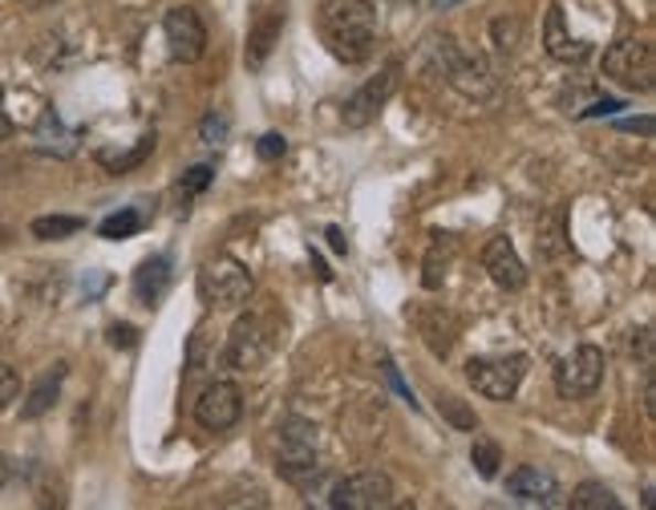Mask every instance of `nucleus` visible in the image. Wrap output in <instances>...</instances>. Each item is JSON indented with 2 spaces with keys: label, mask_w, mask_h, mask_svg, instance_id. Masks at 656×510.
I'll return each instance as SVG.
<instances>
[{
  "label": "nucleus",
  "mask_w": 656,
  "mask_h": 510,
  "mask_svg": "<svg viewBox=\"0 0 656 510\" xmlns=\"http://www.w3.org/2000/svg\"><path fill=\"white\" fill-rule=\"evenodd\" d=\"M321 33L336 62L361 65L377 45V13L369 0H321Z\"/></svg>",
  "instance_id": "1"
},
{
  "label": "nucleus",
  "mask_w": 656,
  "mask_h": 510,
  "mask_svg": "<svg viewBox=\"0 0 656 510\" xmlns=\"http://www.w3.org/2000/svg\"><path fill=\"white\" fill-rule=\"evenodd\" d=\"M284 345V316H276L272 308H256L248 316H239L232 336H227V365L232 369H260L276 349Z\"/></svg>",
  "instance_id": "2"
},
{
  "label": "nucleus",
  "mask_w": 656,
  "mask_h": 510,
  "mask_svg": "<svg viewBox=\"0 0 656 510\" xmlns=\"http://www.w3.org/2000/svg\"><path fill=\"white\" fill-rule=\"evenodd\" d=\"M198 300L207 304L211 312H236L244 308L256 292V280H251L248 263H239L236 256H211L198 268Z\"/></svg>",
  "instance_id": "3"
},
{
  "label": "nucleus",
  "mask_w": 656,
  "mask_h": 510,
  "mask_svg": "<svg viewBox=\"0 0 656 510\" xmlns=\"http://www.w3.org/2000/svg\"><path fill=\"white\" fill-rule=\"evenodd\" d=\"M433 57L442 65V77H447L450 86L459 89L462 98L471 101H491L498 94V82L495 74L483 65V57H474V53L459 50V41L454 37H438L433 41Z\"/></svg>",
  "instance_id": "4"
},
{
  "label": "nucleus",
  "mask_w": 656,
  "mask_h": 510,
  "mask_svg": "<svg viewBox=\"0 0 656 510\" xmlns=\"http://www.w3.org/2000/svg\"><path fill=\"white\" fill-rule=\"evenodd\" d=\"M523 377H527V357L523 352H510V357H474L466 365V381L486 401H510L519 393Z\"/></svg>",
  "instance_id": "5"
},
{
  "label": "nucleus",
  "mask_w": 656,
  "mask_h": 510,
  "mask_svg": "<svg viewBox=\"0 0 656 510\" xmlns=\"http://www.w3.org/2000/svg\"><path fill=\"white\" fill-rule=\"evenodd\" d=\"M276 454H280V474L288 482L309 486V478L321 474L316 466V430L309 422H284L276 430Z\"/></svg>",
  "instance_id": "6"
},
{
  "label": "nucleus",
  "mask_w": 656,
  "mask_h": 510,
  "mask_svg": "<svg viewBox=\"0 0 656 510\" xmlns=\"http://www.w3.org/2000/svg\"><path fill=\"white\" fill-rule=\"evenodd\" d=\"M604 74L620 86L636 89V94H648L656 86V57L648 41H616L612 50L604 53Z\"/></svg>",
  "instance_id": "7"
},
{
  "label": "nucleus",
  "mask_w": 656,
  "mask_h": 510,
  "mask_svg": "<svg viewBox=\"0 0 656 510\" xmlns=\"http://www.w3.org/2000/svg\"><path fill=\"white\" fill-rule=\"evenodd\" d=\"M604 349H595V345H580V349L563 357L556 369V393L568 401H580V398H592L595 389L604 386Z\"/></svg>",
  "instance_id": "8"
},
{
  "label": "nucleus",
  "mask_w": 656,
  "mask_h": 510,
  "mask_svg": "<svg viewBox=\"0 0 656 510\" xmlns=\"http://www.w3.org/2000/svg\"><path fill=\"white\" fill-rule=\"evenodd\" d=\"M397 86H401V62H389L377 77H369L365 86L353 94V98L345 101V110H341V122L348 126V130H365V126L377 118V113L389 106V98L397 94Z\"/></svg>",
  "instance_id": "9"
},
{
  "label": "nucleus",
  "mask_w": 656,
  "mask_h": 510,
  "mask_svg": "<svg viewBox=\"0 0 656 510\" xmlns=\"http://www.w3.org/2000/svg\"><path fill=\"white\" fill-rule=\"evenodd\" d=\"M162 33H166V50H171V62L195 65L203 53H207V25L203 17L191 9V4H174L162 17Z\"/></svg>",
  "instance_id": "10"
},
{
  "label": "nucleus",
  "mask_w": 656,
  "mask_h": 510,
  "mask_svg": "<svg viewBox=\"0 0 656 510\" xmlns=\"http://www.w3.org/2000/svg\"><path fill=\"white\" fill-rule=\"evenodd\" d=\"M329 502L336 510H385L394 502V482L381 470H357L333 486Z\"/></svg>",
  "instance_id": "11"
},
{
  "label": "nucleus",
  "mask_w": 656,
  "mask_h": 510,
  "mask_svg": "<svg viewBox=\"0 0 656 510\" xmlns=\"http://www.w3.org/2000/svg\"><path fill=\"white\" fill-rule=\"evenodd\" d=\"M244 417V393L232 381H211L195 401V422L207 430V434H224L232 425H239Z\"/></svg>",
  "instance_id": "12"
},
{
  "label": "nucleus",
  "mask_w": 656,
  "mask_h": 510,
  "mask_svg": "<svg viewBox=\"0 0 656 510\" xmlns=\"http://www.w3.org/2000/svg\"><path fill=\"white\" fill-rule=\"evenodd\" d=\"M284 21H288V4L284 0H272V4H264L256 21L248 29V45H244V62L248 69H264L268 57L276 53L280 45V33H284Z\"/></svg>",
  "instance_id": "13"
},
{
  "label": "nucleus",
  "mask_w": 656,
  "mask_h": 510,
  "mask_svg": "<svg viewBox=\"0 0 656 510\" xmlns=\"http://www.w3.org/2000/svg\"><path fill=\"white\" fill-rule=\"evenodd\" d=\"M483 268L486 275L495 280V287H503V292H519V287L527 284V263L519 260V251H515V243H510L507 236H495L486 243Z\"/></svg>",
  "instance_id": "14"
},
{
  "label": "nucleus",
  "mask_w": 656,
  "mask_h": 510,
  "mask_svg": "<svg viewBox=\"0 0 656 510\" xmlns=\"http://www.w3.org/2000/svg\"><path fill=\"white\" fill-rule=\"evenodd\" d=\"M507 495L527 502V507H551L559 502V482L539 466H519L507 474Z\"/></svg>",
  "instance_id": "15"
},
{
  "label": "nucleus",
  "mask_w": 656,
  "mask_h": 510,
  "mask_svg": "<svg viewBox=\"0 0 656 510\" xmlns=\"http://www.w3.org/2000/svg\"><path fill=\"white\" fill-rule=\"evenodd\" d=\"M544 50L556 57V62H583L588 57V41H576L563 25V9H559V0L547 4V21H544Z\"/></svg>",
  "instance_id": "16"
},
{
  "label": "nucleus",
  "mask_w": 656,
  "mask_h": 510,
  "mask_svg": "<svg viewBox=\"0 0 656 510\" xmlns=\"http://www.w3.org/2000/svg\"><path fill=\"white\" fill-rule=\"evenodd\" d=\"M166 287H171V256H150V260L138 263V272H135V300L142 304V308L159 304Z\"/></svg>",
  "instance_id": "17"
},
{
  "label": "nucleus",
  "mask_w": 656,
  "mask_h": 510,
  "mask_svg": "<svg viewBox=\"0 0 656 510\" xmlns=\"http://www.w3.org/2000/svg\"><path fill=\"white\" fill-rule=\"evenodd\" d=\"M33 142H37L41 154H53V159H69L77 150V134L74 130H65L62 118L53 110H45L37 118V134H33Z\"/></svg>",
  "instance_id": "18"
},
{
  "label": "nucleus",
  "mask_w": 656,
  "mask_h": 510,
  "mask_svg": "<svg viewBox=\"0 0 656 510\" xmlns=\"http://www.w3.org/2000/svg\"><path fill=\"white\" fill-rule=\"evenodd\" d=\"M62 381H65V361H57L50 373H45L37 386H33L29 401L21 405V417H25V422H37V417H45V413L57 405V398H62Z\"/></svg>",
  "instance_id": "19"
},
{
  "label": "nucleus",
  "mask_w": 656,
  "mask_h": 510,
  "mask_svg": "<svg viewBox=\"0 0 656 510\" xmlns=\"http://www.w3.org/2000/svg\"><path fill=\"white\" fill-rule=\"evenodd\" d=\"M535 251H539L544 260H559V256L568 251V211H563V207H551V211L539 219Z\"/></svg>",
  "instance_id": "20"
},
{
  "label": "nucleus",
  "mask_w": 656,
  "mask_h": 510,
  "mask_svg": "<svg viewBox=\"0 0 656 510\" xmlns=\"http://www.w3.org/2000/svg\"><path fill=\"white\" fill-rule=\"evenodd\" d=\"M450 251H454V239L450 236H433V248L430 256H426V263H421V287H442V280H447V268H450Z\"/></svg>",
  "instance_id": "21"
},
{
  "label": "nucleus",
  "mask_w": 656,
  "mask_h": 510,
  "mask_svg": "<svg viewBox=\"0 0 656 510\" xmlns=\"http://www.w3.org/2000/svg\"><path fill=\"white\" fill-rule=\"evenodd\" d=\"M154 154V134L138 138L135 150H122V154H110V150H101L98 162L106 166V171H114V175H126V171H135V166H142V162Z\"/></svg>",
  "instance_id": "22"
},
{
  "label": "nucleus",
  "mask_w": 656,
  "mask_h": 510,
  "mask_svg": "<svg viewBox=\"0 0 656 510\" xmlns=\"http://www.w3.org/2000/svg\"><path fill=\"white\" fill-rule=\"evenodd\" d=\"M86 227V219H77V215H41V219H33V239H45V243H53V239H69L77 236Z\"/></svg>",
  "instance_id": "23"
},
{
  "label": "nucleus",
  "mask_w": 656,
  "mask_h": 510,
  "mask_svg": "<svg viewBox=\"0 0 656 510\" xmlns=\"http://www.w3.org/2000/svg\"><path fill=\"white\" fill-rule=\"evenodd\" d=\"M571 507L576 510H620V498L604 482H580L571 490Z\"/></svg>",
  "instance_id": "24"
},
{
  "label": "nucleus",
  "mask_w": 656,
  "mask_h": 510,
  "mask_svg": "<svg viewBox=\"0 0 656 510\" xmlns=\"http://www.w3.org/2000/svg\"><path fill=\"white\" fill-rule=\"evenodd\" d=\"M421 336H426L433 357H450V349H454V321L442 316V324H433V312H421Z\"/></svg>",
  "instance_id": "25"
},
{
  "label": "nucleus",
  "mask_w": 656,
  "mask_h": 510,
  "mask_svg": "<svg viewBox=\"0 0 656 510\" xmlns=\"http://www.w3.org/2000/svg\"><path fill=\"white\" fill-rule=\"evenodd\" d=\"M471 462L474 470H478V478H498V466H503V449H498L495 437L478 434L471 442Z\"/></svg>",
  "instance_id": "26"
},
{
  "label": "nucleus",
  "mask_w": 656,
  "mask_h": 510,
  "mask_svg": "<svg viewBox=\"0 0 656 510\" xmlns=\"http://www.w3.org/2000/svg\"><path fill=\"white\" fill-rule=\"evenodd\" d=\"M142 215L135 211V207H122V211H114L110 219H101L98 224V236L101 239H130V236H138L142 231Z\"/></svg>",
  "instance_id": "27"
},
{
  "label": "nucleus",
  "mask_w": 656,
  "mask_h": 510,
  "mask_svg": "<svg viewBox=\"0 0 656 510\" xmlns=\"http://www.w3.org/2000/svg\"><path fill=\"white\" fill-rule=\"evenodd\" d=\"M227 130H232V122H227V113L211 110L203 122H198V142L203 147H219V142H227Z\"/></svg>",
  "instance_id": "28"
},
{
  "label": "nucleus",
  "mask_w": 656,
  "mask_h": 510,
  "mask_svg": "<svg viewBox=\"0 0 656 510\" xmlns=\"http://www.w3.org/2000/svg\"><path fill=\"white\" fill-rule=\"evenodd\" d=\"M211 178H215V166H207V162H203V166H191V171L179 178V195H186V199H191V195H203V191L211 187Z\"/></svg>",
  "instance_id": "29"
},
{
  "label": "nucleus",
  "mask_w": 656,
  "mask_h": 510,
  "mask_svg": "<svg viewBox=\"0 0 656 510\" xmlns=\"http://www.w3.org/2000/svg\"><path fill=\"white\" fill-rule=\"evenodd\" d=\"M17 398H21V373H17L13 365L0 361V410H9Z\"/></svg>",
  "instance_id": "30"
},
{
  "label": "nucleus",
  "mask_w": 656,
  "mask_h": 510,
  "mask_svg": "<svg viewBox=\"0 0 656 510\" xmlns=\"http://www.w3.org/2000/svg\"><path fill=\"white\" fill-rule=\"evenodd\" d=\"M438 410L447 413V417H450L454 425H462V430H474V425H478V417H474L471 410H462V401H459V398H450V393H447L442 401H438Z\"/></svg>",
  "instance_id": "31"
},
{
  "label": "nucleus",
  "mask_w": 656,
  "mask_h": 510,
  "mask_svg": "<svg viewBox=\"0 0 656 510\" xmlns=\"http://www.w3.org/2000/svg\"><path fill=\"white\" fill-rule=\"evenodd\" d=\"M284 150H288V138L284 134H264L260 142H256V154H260L264 162H276V159H284Z\"/></svg>",
  "instance_id": "32"
},
{
  "label": "nucleus",
  "mask_w": 656,
  "mask_h": 510,
  "mask_svg": "<svg viewBox=\"0 0 656 510\" xmlns=\"http://www.w3.org/2000/svg\"><path fill=\"white\" fill-rule=\"evenodd\" d=\"M519 21H495V37H498V50L507 53V50H515L519 45Z\"/></svg>",
  "instance_id": "33"
},
{
  "label": "nucleus",
  "mask_w": 656,
  "mask_h": 510,
  "mask_svg": "<svg viewBox=\"0 0 656 510\" xmlns=\"http://www.w3.org/2000/svg\"><path fill=\"white\" fill-rule=\"evenodd\" d=\"M110 345H114V349H135V345H138V328H135V324H110Z\"/></svg>",
  "instance_id": "34"
},
{
  "label": "nucleus",
  "mask_w": 656,
  "mask_h": 510,
  "mask_svg": "<svg viewBox=\"0 0 656 510\" xmlns=\"http://www.w3.org/2000/svg\"><path fill=\"white\" fill-rule=\"evenodd\" d=\"M636 336H641V340H632V349H641V361L653 369V328H641Z\"/></svg>",
  "instance_id": "35"
},
{
  "label": "nucleus",
  "mask_w": 656,
  "mask_h": 510,
  "mask_svg": "<svg viewBox=\"0 0 656 510\" xmlns=\"http://www.w3.org/2000/svg\"><path fill=\"white\" fill-rule=\"evenodd\" d=\"M616 110H624V101L620 98H604V101H595L592 110H583L588 118H600V113H616Z\"/></svg>",
  "instance_id": "36"
},
{
  "label": "nucleus",
  "mask_w": 656,
  "mask_h": 510,
  "mask_svg": "<svg viewBox=\"0 0 656 510\" xmlns=\"http://www.w3.org/2000/svg\"><path fill=\"white\" fill-rule=\"evenodd\" d=\"M329 248H333L336 256H345V251H348V239H345V231H341V227H329Z\"/></svg>",
  "instance_id": "37"
},
{
  "label": "nucleus",
  "mask_w": 656,
  "mask_h": 510,
  "mask_svg": "<svg viewBox=\"0 0 656 510\" xmlns=\"http://www.w3.org/2000/svg\"><path fill=\"white\" fill-rule=\"evenodd\" d=\"M385 377H389V381H394V389H397V393H401V398H406L409 405H413V393H409V389H406V381H401V377H397V369H394V365H389V361H385Z\"/></svg>",
  "instance_id": "38"
},
{
  "label": "nucleus",
  "mask_w": 656,
  "mask_h": 510,
  "mask_svg": "<svg viewBox=\"0 0 656 510\" xmlns=\"http://www.w3.org/2000/svg\"><path fill=\"white\" fill-rule=\"evenodd\" d=\"M13 134V118H9V110H4V89H0V142Z\"/></svg>",
  "instance_id": "39"
},
{
  "label": "nucleus",
  "mask_w": 656,
  "mask_h": 510,
  "mask_svg": "<svg viewBox=\"0 0 656 510\" xmlns=\"http://www.w3.org/2000/svg\"><path fill=\"white\" fill-rule=\"evenodd\" d=\"M644 410H648V417H656V386H653V377L644 381Z\"/></svg>",
  "instance_id": "40"
},
{
  "label": "nucleus",
  "mask_w": 656,
  "mask_h": 510,
  "mask_svg": "<svg viewBox=\"0 0 656 510\" xmlns=\"http://www.w3.org/2000/svg\"><path fill=\"white\" fill-rule=\"evenodd\" d=\"M620 130H641V134L648 138V134H653V118H641V122H632V118H628V122H620Z\"/></svg>",
  "instance_id": "41"
},
{
  "label": "nucleus",
  "mask_w": 656,
  "mask_h": 510,
  "mask_svg": "<svg viewBox=\"0 0 656 510\" xmlns=\"http://www.w3.org/2000/svg\"><path fill=\"white\" fill-rule=\"evenodd\" d=\"M9 478H13V462H9V458H4V454H0V490L9 486Z\"/></svg>",
  "instance_id": "42"
},
{
  "label": "nucleus",
  "mask_w": 656,
  "mask_h": 510,
  "mask_svg": "<svg viewBox=\"0 0 656 510\" xmlns=\"http://www.w3.org/2000/svg\"><path fill=\"white\" fill-rule=\"evenodd\" d=\"M312 268H316V275H321L324 284H329V280H333V272H329V263H324L321 256H316V251H312Z\"/></svg>",
  "instance_id": "43"
},
{
  "label": "nucleus",
  "mask_w": 656,
  "mask_h": 510,
  "mask_svg": "<svg viewBox=\"0 0 656 510\" xmlns=\"http://www.w3.org/2000/svg\"><path fill=\"white\" fill-rule=\"evenodd\" d=\"M454 4H462V0H433V9H438V13H447V9H454Z\"/></svg>",
  "instance_id": "44"
}]
</instances>
